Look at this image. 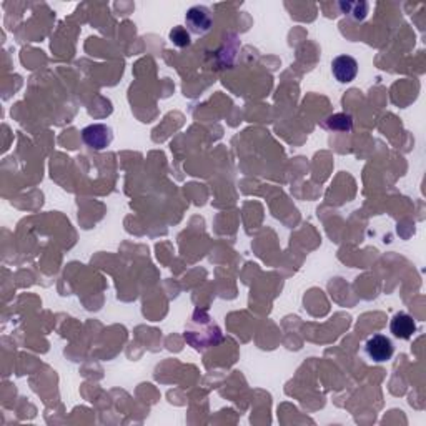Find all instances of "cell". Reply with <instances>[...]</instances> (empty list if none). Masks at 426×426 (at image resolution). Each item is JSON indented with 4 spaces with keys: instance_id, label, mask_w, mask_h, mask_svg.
I'll use <instances>...</instances> for the list:
<instances>
[{
    "instance_id": "8992f818",
    "label": "cell",
    "mask_w": 426,
    "mask_h": 426,
    "mask_svg": "<svg viewBox=\"0 0 426 426\" xmlns=\"http://www.w3.org/2000/svg\"><path fill=\"white\" fill-rule=\"evenodd\" d=\"M323 127L330 132L348 133L353 130V117L350 114H333L323 120Z\"/></svg>"
},
{
    "instance_id": "7a4b0ae2",
    "label": "cell",
    "mask_w": 426,
    "mask_h": 426,
    "mask_svg": "<svg viewBox=\"0 0 426 426\" xmlns=\"http://www.w3.org/2000/svg\"><path fill=\"white\" fill-rule=\"evenodd\" d=\"M82 140L89 148H94V150H104V148L110 147V143H112L114 132L109 125L94 123L83 128Z\"/></svg>"
},
{
    "instance_id": "5b68a950",
    "label": "cell",
    "mask_w": 426,
    "mask_h": 426,
    "mask_svg": "<svg viewBox=\"0 0 426 426\" xmlns=\"http://www.w3.org/2000/svg\"><path fill=\"white\" fill-rule=\"evenodd\" d=\"M390 331L393 333V336L398 338V340H410V338L416 333V322L411 315L400 312L391 318Z\"/></svg>"
},
{
    "instance_id": "52a82bcc",
    "label": "cell",
    "mask_w": 426,
    "mask_h": 426,
    "mask_svg": "<svg viewBox=\"0 0 426 426\" xmlns=\"http://www.w3.org/2000/svg\"><path fill=\"white\" fill-rule=\"evenodd\" d=\"M170 42L180 49L188 47L190 45L188 30L185 29V27H174V29L170 30Z\"/></svg>"
},
{
    "instance_id": "277c9868",
    "label": "cell",
    "mask_w": 426,
    "mask_h": 426,
    "mask_svg": "<svg viewBox=\"0 0 426 426\" xmlns=\"http://www.w3.org/2000/svg\"><path fill=\"white\" fill-rule=\"evenodd\" d=\"M331 73L340 83L353 82L358 75V62L351 55H338L331 62Z\"/></svg>"
},
{
    "instance_id": "3957f363",
    "label": "cell",
    "mask_w": 426,
    "mask_h": 426,
    "mask_svg": "<svg viewBox=\"0 0 426 426\" xmlns=\"http://www.w3.org/2000/svg\"><path fill=\"white\" fill-rule=\"evenodd\" d=\"M185 20H187L188 30L195 35H205L213 25L212 12L203 6H195L188 8L187 16H185Z\"/></svg>"
},
{
    "instance_id": "6da1fadb",
    "label": "cell",
    "mask_w": 426,
    "mask_h": 426,
    "mask_svg": "<svg viewBox=\"0 0 426 426\" xmlns=\"http://www.w3.org/2000/svg\"><path fill=\"white\" fill-rule=\"evenodd\" d=\"M365 353L375 363H385L395 355V346H393V341L388 336L373 335L365 343Z\"/></svg>"
}]
</instances>
